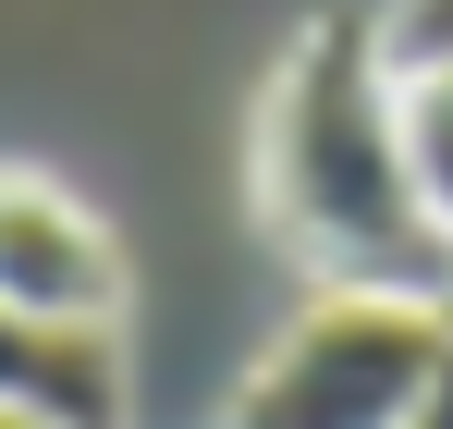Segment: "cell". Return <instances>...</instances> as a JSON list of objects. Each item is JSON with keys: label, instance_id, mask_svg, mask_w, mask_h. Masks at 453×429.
I'll return each instance as SVG.
<instances>
[{"label": "cell", "instance_id": "277c9868", "mask_svg": "<svg viewBox=\"0 0 453 429\" xmlns=\"http://www.w3.org/2000/svg\"><path fill=\"white\" fill-rule=\"evenodd\" d=\"M0 405L50 429H123V332H50L0 307Z\"/></svg>", "mask_w": 453, "mask_h": 429}, {"label": "cell", "instance_id": "8992f818", "mask_svg": "<svg viewBox=\"0 0 453 429\" xmlns=\"http://www.w3.org/2000/svg\"><path fill=\"white\" fill-rule=\"evenodd\" d=\"M380 50H392V74L453 62V0H392V12H380Z\"/></svg>", "mask_w": 453, "mask_h": 429}, {"label": "cell", "instance_id": "6da1fadb", "mask_svg": "<svg viewBox=\"0 0 453 429\" xmlns=\"http://www.w3.org/2000/svg\"><path fill=\"white\" fill-rule=\"evenodd\" d=\"M257 209L319 283L453 294V233L417 197L380 12H319L257 98Z\"/></svg>", "mask_w": 453, "mask_h": 429}, {"label": "cell", "instance_id": "52a82bcc", "mask_svg": "<svg viewBox=\"0 0 453 429\" xmlns=\"http://www.w3.org/2000/svg\"><path fill=\"white\" fill-rule=\"evenodd\" d=\"M0 429H50V417H12V405H0Z\"/></svg>", "mask_w": 453, "mask_h": 429}, {"label": "cell", "instance_id": "5b68a950", "mask_svg": "<svg viewBox=\"0 0 453 429\" xmlns=\"http://www.w3.org/2000/svg\"><path fill=\"white\" fill-rule=\"evenodd\" d=\"M392 98H404V160H417V197H429V209H441V233H453V62L392 74Z\"/></svg>", "mask_w": 453, "mask_h": 429}, {"label": "cell", "instance_id": "3957f363", "mask_svg": "<svg viewBox=\"0 0 453 429\" xmlns=\"http://www.w3.org/2000/svg\"><path fill=\"white\" fill-rule=\"evenodd\" d=\"M0 307L50 332H123V246L50 172H0Z\"/></svg>", "mask_w": 453, "mask_h": 429}, {"label": "cell", "instance_id": "7a4b0ae2", "mask_svg": "<svg viewBox=\"0 0 453 429\" xmlns=\"http://www.w3.org/2000/svg\"><path fill=\"white\" fill-rule=\"evenodd\" d=\"M441 332H453V294L319 283V307L233 380L221 429H417V393L441 368Z\"/></svg>", "mask_w": 453, "mask_h": 429}]
</instances>
